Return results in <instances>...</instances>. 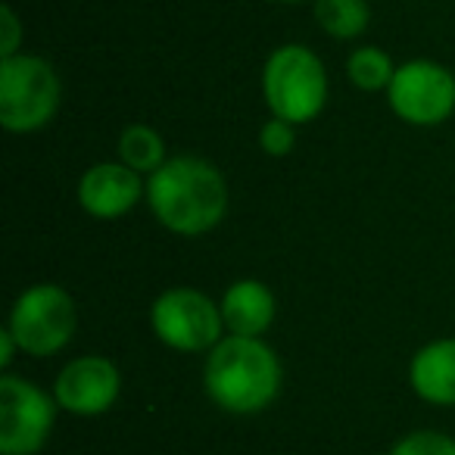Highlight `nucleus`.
<instances>
[{
  "label": "nucleus",
  "mask_w": 455,
  "mask_h": 455,
  "mask_svg": "<svg viewBox=\"0 0 455 455\" xmlns=\"http://www.w3.org/2000/svg\"><path fill=\"white\" fill-rule=\"evenodd\" d=\"M144 203L169 235L203 237L225 221L231 194L219 165L194 153H175L147 178Z\"/></svg>",
  "instance_id": "f257e3e1"
},
{
  "label": "nucleus",
  "mask_w": 455,
  "mask_h": 455,
  "mask_svg": "<svg viewBox=\"0 0 455 455\" xmlns=\"http://www.w3.org/2000/svg\"><path fill=\"white\" fill-rule=\"evenodd\" d=\"M284 365L266 337L225 334L206 353L203 390L228 415H259L281 396Z\"/></svg>",
  "instance_id": "f03ea898"
},
{
  "label": "nucleus",
  "mask_w": 455,
  "mask_h": 455,
  "mask_svg": "<svg viewBox=\"0 0 455 455\" xmlns=\"http://www.w3.org/2000/svg\"><path fill=\"white\" fill-rule=\"evenodd\" d=\"M63 103V82L51 60L16 53L0 60V125L10 134H35L53 122Z\"/></svg>",
  "instance_id": "20e7f679"
},
{
  "label": "nucleus",
  "mask_w": 455,
  "mask_h": 455,
  "mask_svg": "<svg viewBox=\"0 0 455 455\" xmlns=\"http://www.w3.org/2000/svg\"><path fill=\"white\" fill-rule=\"evenodd\" d=\"M150 331L172 353H209L225 331L219 299L196 287H169L150 306Z\"/></svg>",
  "instance_id": "423d86ee"
},
{
  "label": "nucleus",
  "mask_w": 455,
  "mask_h": 455,
  "mask_svg": "<svg viewBox=\"0 0 455 455\" xmlns=\"http://www.w3.org/2000/svg\"><path fill=\"white\" fill-rule=\"evenodd\" d=\"M328 69L306 44H281L262 63V100L275 119L309 125L328 107Z\"/></svg>",
  "instance_id": "7ed1b4c3"
},
{
  "label": "nucleus",
  "mask_w": 455,
  "mask_h": 455,
  "mask_svg": "<svg viewBox=\"0 0 455 455\" xmlns=\"http://www.w3.org/2000/svg\"><path fill=\"white\" fill-rule=\"evenodd\" d=\"M116 159L134 169L138 175L150 178L169 159V153H165V140L156 128L144 125V122H132L116 138Z\"/></svg>",
  "instance_id": "ddd939ff"
},
{
  "label": "nucleus",
  "mask_w": 455,
  "mask_h": 455,
  "mask_svg": "<svg viewBox=\"0 0 455 455\" xmlns=\"http://www.w3.org/2000/svg\"><path fill=\"white\" fill-rule=\"evenodd\" d=\"M312 16H315L318 28L337 41H355L371 26L368 0H315Z\"/></svg>",
  "instance_id": "4468645a"
},
{
  "label": "nucleus",
  "mask_w": 455,
  "mask_h": 455,
  "mask_svg": "<svg viewBox=\"0 0 455 455\" xmlns=\"http://www.w3.org/2000/svg\"><path fill=\"white\" fill-rule=\"evenodd\" d=\"M57 399L38 384L4 371L0 378V455H38L57 424Z\"/></svg>",
  "instance_id": "0eeeda50"
},
{
  "label": "nucleus",
  "mask_w": 455,
  "mask_h": 455,
  "mask_svg": "<svg viewBox=\"0 0 455 455\" xmlns=\"http://www.w3.org/2000/svg\"><path fill=\"white\" fill-rule=\"evenodd\" d=\"M122 396V371L107 355H76L60 368L53 399L76 418L107 415Z\"/></svg>",
  "instance_id": "1a4fd4ad"
},
{
  "label": "nucleus",
  "mask_w": 455,
  "mask_h": 455,
  "mask_svg": "<svg viewBox=\"0 0 455 455\" xmlns=\"http://www.w3.org/2000/svg\"><path fill=\"white\" fill-rule=\"evenodd\" d=\"M387 455H455V440L440 430H409Z\"/></svg>",
  "instance_id": "dca6fc26"
},
{
  "label": "nucleus",
  "mask_w": 455,
  "mask_h": 455,
  "mask_svg": "<svg viewBox=\"0 0 455 455\" xmlns=\"http://www.w3.org/2000/svg\"><path fill=\"white\" fill-rule=\"evenodd\" d=\"M384 94L390 113L405 125H443L455 113V72L436 60H409L396 66Z\"/></svg>",
  "instance_id": "6e6552de"
},
{
  "label": "nucleus",
  "mask_w": 455,
  "mask_h": 455,
  "mask_svg": "<svg viewBox=\"0 0 455 455\" xmlns=\"http://www.w3.org/2000/svg\"><path fill=\"white\" fill-rule=\"evenodd\" d=\"M7 328L13 331L16 343L32 359L57 355L76 340L78 306L66 287L60 284H32L10 306Z\"/></svg>",
  "instance_id": "39448f33"
},
{
  "label": "nucleus",
  "mask_w": 455,
  "mask_h": 455,
  "mask_svg": "<svg viewBox=\"0 0 455 455\" xmlns=\"http://www.w3.org/2000/svg\"><path fill=\"white\" fill-rule=\"evenodd\" d=\"M409 387L421 403L455 409V337H440L415 349L409 362Z\"/></svg>",
  "instance_id": "f8f14e48"
},
{
  "label": "nucleus",
  "mask_w": 455,
  "mask_h": 455,
  "mask_svg": "<svg viewBox=\"0 0 455 455\" xmlns=\"http://www.w3.org/2000/svg\"><path fill=\"white\" fill-rule=\"evenodd\" d=\"M78 206L97 221H113L147 200V178L119 159L94 163L78 178Z\"/></svg>",
  "instance_id": "9d476101"
},
{
  "label": "nucleus",
  "mask_w": 455,
  "mask_h": 455,
  "mask_svg": "<svg viewBox=\"0 0 455 455\" xmlns=\"http://www.w3.org/2000/svg\"><path fill=\"white\" fill-rule=\"evenodd\" d=\"M221 318L228 334L241 337H266L278 315L275 291L259 278H237L225 287L219 299Z\"/></svg>",
  "instance_id": "9b49d317"
},
{
  "label": "nucleus",
  "mask_w": 455,
  "mask_h": 455,
  "mask_svg": "<svg viewBox=\"0 0 455 455\" xmlns=\"http://www.w3.org/2000/svg\"><path fill=\"white\" fill-rule=\"evenodd\" d=\"M16 53H22V22L16 10L4 4L0 10V60L16 57Z\"/></svg>",
  "instance_id": "a211bd4d"
},
{
  "label": "nucleus",
  "mask_w": 455,
  "mask_h": 455,
  "mask_svg": "<svg viewBox=\"0 0 455 455\" xmlns=\"http://www.w3.org/2000/svg\"><path fill=\"white\" fill-rule=\"evenodd\" d=\"M16 353H22L20 343H16L13 331H10L7 324H4V328H0V368H4V371H10V365H13V359H16Z\"/></svg>",
  "instance_id": "6ab92c4d"
},
{
  "label": "nucleus",
  "mask_w": 455,
  "mask_h": 455,
  "mask_svg": "<svg viewBox=\"0 0 455 455\" xmlns=\"http://www.w3.org/2000/svg\"><path fill=\"white\" fill-rule=\"evenodd\" d=\"M293 147H297V125H291V122H284V119H275V116L268 122H262L259 150L266 153V156L284 159L293 153Z\"/></svg>",
  "instance_id": "f3484780"
},
{
  "label": "nucleus",
  "mask_w": 455,
  "mask_h": 455,
  "mask_svg": "<svg viewBox=\"0 0 455 455\" xmlns=\"http://www.w3.org/2000/svg\"><path fill=\"white\" fill-rule=\"evenodd\" d=\"M275 4H287V7H293V4H315V0H275Z\"/></svg>",
  "instance_id": "aec40b11"
},
{
  "label": "nucleus",
  "mask_w": 455,
  "mask_h": 455,
  "mask_svg": "<svg viewBox=\"0 0 455 455\" xmlns=\"http://www.w3.org/2000/svg\"><path fill=\"white\" fill-rule=\"evenodd\" d=\"M347 76L349 82L359 91H368V94H378V91H387L396 76V63L390 60V53L384 47H355L347 60Z\"/></svg>",
  "instance_id": "2eb2a0df"
}]
</instances>
